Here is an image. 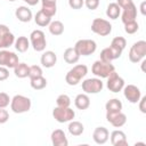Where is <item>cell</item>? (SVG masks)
Instances as JSON below:
<instances>
[{"mask_svg":"<svg viewBox=\"0 0 146 146\" xmlns=\"http://www.w3.org/2000/svg\"><path fill=\"white\" fill-rule=\"evenodd\" d=\"M106 120L115 128H121L127 122V115L124 113L117 112V113H106Z\"/></svg>","mask_w":146,"mask_h":146,"instance_id":"9a60e30c","label":"cell"},{"mask_svg":"<svg viewBox=\"0 0 146 146\" xmlns=\"http://www.w3.org/2000/svg\"><path fill=\"white\" fill-rule=\"evenodd\" d=\"M68 6L72 9H81L84 6V0H68Z\"/></svg>","mask_w":146,"mask_h":146,"instance_id":"74e56055","label":"cell"},{"mask_svg":"<svg viewBox=\"0 0 146 146\" xmlns=\"http://www.w3.org/2000/svg\"><path fill=\"white\" fill-rule=\"evenodd\" d=\"M30 84L34 90H42L47 87V79L43 75L30 79Z\"/></svg>","mask_w":146,"mask_h":146,"instance_id":"1f68e13d","label":"cell"},{"mask_svg":"<svg viewBox=\"0 0 146 146\" xmlns=\"http://www.w3.org/2000/svg\"><path fill=\"white\" fill-rule=\"evenodd\" d=\"M106 79H107L106 87H107V89H108L110 91H112V92H120V91H122L123 87L125 86L123 78H121L115 71L112 72Z\"/></svg>","mask_w":146,"mask_h":146,"instance_id":"8fae6325","label":"cell"},{"mask_svg":"<svg viewBox=\"0 0 146 146\" xmlns=\"http://www.w3.org/2000/svg\"><path fill=\"white\" fill-rule=\"evenodd\" d=\"M74 105L78 110H87L90 106V98L88 96V94H79L76 95V97L74 98Z\"/></svg>","mask_w":146,"mask_h":146,"instance_id":"603a6c76","label":"cell"},{"mask_svg":"<svg viewBox=\"0 0 146 146\" xmlns=\"http://www.w3.org/2000/svg\"><path fill=\"white\" fill-rule=\"evenodd\" d=\"M123 95L125 97V99L131 103V104H137L138 100L140 99L141 97V91L140 89L135 86V84H128V86H124L123 87Z\"/></svg>","mask_w":146,"mask_h":146,"instance_id":"4fadbf2b","label":"cell"},{"mask_svg":"<svg viewBox=\"0 0 146 146\" xmlns=\"http://www.w3.org/2000/svg\"><path fill=\"white\" fill-rule=\"evenodd\" d=\"M15 49L18 51V52H25L27 51V49L30 48L31 43H30V39H27L26 36L24 35H21L18 36L17 39H15Z\"/></svg>","mask_w":146,"mask_h":146,"instance_id":"d4e9b609","label":"cell"},{"mask_svg":"<svg viewBox=\"0 0 146 146\" xmlns=\"http://www.w3.org/2000/svg\"><path fill=\"white\" fill-rule=\"evenodd\" d=\"M9 120V113L5 108H0V124L6 123Z\"/></svg>","mask_w":146,"mask_h":146,"instance_id":"ab89813d","label":"cell"},{"mask_svg":"<svg viewBox=\"0 0 146 146\" xmlns=\"http://www.w3.org/2000/svg\"><path fill=\"white\" fill-rule=\"evenodd\" d=\"M30 43L35 51H39V52L43 51L47 46V40H46V35L43 31L41 30L32 31L30 34Z\"/></svg>","mask_w":146,"mask_h":146,"instance_id":"ba28073f","label":"cell"},{"mask_svg":"<svg viewBox=\"0 0 146 146\" xmlns=\"http://www.w3.org/2000/svg\"><path fill=\"white\" fill-rule=\"evenodd\" d=\"M15 42V36L10 32L9 27L5 24H0V49H7Z\"/></svg>","mask_w":146,"mask_h":146,"instance_id":"7c38bea8","label":"cell"},{"mask_svg":"<svg viewBox=\"0 0 146 146\" xmlns=\"http://www.w3.org/2000/svg\"><path fill=\"white\" fill-rule=\"evenodd\" d=\"M29 70H30V66L25 63H18L15 67H14V73L17 78L19 79H24V78H27L29 76Z\"/></svg>","mask_w":146,"mask_h":146,"instance_id":"4dcf8cb0","label":"cell"},{"mask_svg":"<svg viewBox=\"0 0 146 146\" xmlns=\"http://www.w3.org/2000/svg\"><path fill=\"white\" fill-rule=\"evenodd\" d=\"M121 55H122V51H120V50H117V49H115V48H113L112 46H110V47H106V48H104L102 51H100V60H103V62H107V63H112L113 60H115V59H117V58H120L121 57Z\"/></svg>","mask_w":146,"mask_h":146,"instance_id":"5bb4252c","label":"cell"},{"mask_svg":"<svg viewBox=\"0 0 146 146\" xmlns=\"http://www.w3.org/2000/svg\"><path fill=\"white\" fill-rule=\"evenodd\" d=\"M9 78V68L0 66V81H5Z\"/></svg>","mask_w":146,"mask_h":146,"instance_id":"60d3db41","label":"cell"},{"mask_svg":"<svg viewBox=\"0 0 146 146\" xmlns=\"http://www.w3.org/2000/svg\"><path fill=\"white\" fill-rule=\"evenodd\" d=\"M99 0H84V6L89 9V10H95L98 8L99 6Z\"/></svg>","mask_w":146,"mask_h":146,"instance_id":"f35d334b","label":"cell"},{"mask_svg":"<svg viewBox=\"0 0 146 146\" xmlns=\"http://www.w3.org/2000/svg\"><path fill=\"white\" fill-rule=\"evenodd\" d=\"M106 113H117L122 111V103L117 98H112L105 104Z\"/></svg>","mask_w":146,"mask_h":146,"instance_id":"484cf974","label":"cell"},{"mask_svg":"<svg viewBox=\"0 0 146 146\" xmlns=\"http://www.w3.org/2000/svg\"><path fill=\"white\" fill-rule=\"evenodd\" d=\"M116 3L119 5V7H120L121 9H123L124 7H127V6L131 5V3H133V0H116Z\"/></svg>","mask_w":146,"mask_h":146,"instance_id":"7bdbcfd3","label":"cell"},{"mask_svg":"<svg viewBox=\"0 0 146 146\" xmlns=\"http://www.w3.org/2000/svg\"><path fill=\"white\" fill-rule=\"evenodd\" d=\"M41 10L49 17H54L57 13L56 0H41Z\"/></svg>","mask_w":146,"mask_h":146,"instance_id":"7402d4cb","label":"cell"},{"mask_svg":"<svg viewBox=\"0 0 146 146\" xmlns=\"http://www.w3.org/2000/svg\"><path fill=\"white\" fill-rule=\"evenodd\" d=\"M15 16L22 23H29L33 18V15H32L31 9L29 7H26V6H19L15 10Z\"/></svg>","mask_w":146,"mask_h":146,"instance_id":"44dd1931","label":"cell"},{"mask_svg":"<svg viewBox=\"0 0 146 146\" xmlns=\"http://www.w3.org/2000/svg\"><path fill=\"white\" fill-rule=\"evenodd\" d=\"M34 22L38 26H41V27H44V26H48L51 22V17H49L48 15H46L42 10H39L35 16H34Z\"/></svg>","mask_w":146,"mask_h":146,"instance_id":"f1b7e54d","label":"cell"},{"mask_svg":"<svg viewBox=\"0 0 146 146\" xmlns=\"http://www.w3.org/2000/svg\"><path fill=\"white\" fill-rule=\"evenodd\" d=\"M146 56V41L144 40H139L137 42H135L128 54L129 60L131 63H139L140 60H143Z\"/></svg>","mask_w":146,"mask_h":146,"instance_id":"277c9868","label":"cell"},{"mask_svg":"<svg viewBox=\"0 0 146 146\" xmlns=\"http://www.w3.org/2000/svg\"><path fill=\"white\" fill-rule=\"evenodd\" d=\"M120 15H121V8L119 7V5L116 2L108 3V6L106 8V16L111 19H116V18H119Z\"/></svg>","mask_w":146,"mask_h":146,"instance_id":"83f0119b","label":"cell"},{"mask_svg":"<svg viewBox=\"0 0 146 146\" xmlns=\"http://www.w3.org/2000/svg\"><path fill=\"white\" fill-rule=\"evenodd\" d=\"M8 1H10V2H14V1H16V0H8Z\"/></svg>","mask_w":146,"mask_h":146,"instance_id":"bcb514c9","label":"cell"},{"mask_svg":"<svg viewBox=\"0 0 146 146\" xmlns=\"http://www.w3.org/2000/svg\"><path fill=\"white\" fill-rule=\"evenodd\" d=\"M40 62H41V64H42L43 67H46V68H51V67L55 66V64H56V62H57V55H56L52 50L43 51V54L41 55Z\"/></svg>","mask_w":146,"mask_h":146,"instance_id":"d6986e66","label":"cell"},{"mask_svg":"<svg viewBox=\"0 0 146 146\" xmlns=\"http://www.w3.org/2000/svg\"><path fill=\"white\" fill-rule=\"evenodd\" d=\"M145 6H146V2H145V1H143V2L140 3V13H141V15H146Z\"/></svg>","mask_w":146,"mask_h":146,"instance_id":"f6af8a7d","label":"cell"},{"mask_svg":"<svg viewBox=\"0 0 146 146\" xmlns=\"http://www.w3.org/2000/svg\"><path fill=\"white\" fill-rule=\"evenodd\" d=\"M138 29H139V25H138L137 21H132V22L124 24V31L128 34H135L138 31Z\"/></svg>","mask_w":146,"mask_h":146,"instance_id":"e575fe53","label":"cell"},{"mask_svg":"<svg viewBox=\"0 0 146 146\" xmlns=\"http://www.w3.org/2000/svg\"><path fill=\"white\" fill-rule=\"evenodd\" d=\"M11 98L6 92H0V108H6L8 105H10Z\"/></svg>","mask_w":146,"mask_h":146,"instance_id":"8d00e7d4","label":"cell"},{"mask_svg":"<svg viewBox=\"0 0 146 146\" xmlns=\"http://www.w3.org/2000/svg\"><path fill=\"white\" fill-rule=\"evenodd\" d=\"M40 75H42L41 66H39V65H31L30 70H29V78L32 79V78H36V76H40Z\"/></svg>","mask_w":146,"mask_h":146,"instance_id":"d590c367","label":"cell"},{"mask_svg":"<svg viewBox=\"0 0 146 146\" xmlns=\"http://www.w3.org/2000/svg\"><path fill=\"white\" fill-rule=\"evenodd\" d=\"M52 117L59 123H65L72 121L75 117V112L71 107L56 106L52 110Z\"/></svg>","mask_w":146,"mask_h":146,"instance_id":"8992f818","label":"cell"},{"mask_svg":"<svg viewBox=\"0 0 146 146\" xmlns=\"http://www.w3.org/2000/svg\"><path fill=\"white\" fill-rule=\"evenodd\" d=\"M111 46H112L113 48L120 50V51H123L124 48H125V46H127V40H125L123 36H115V38L112 40Z\"/></svg>","mask_w":146,"mask_h":146,"instance_id":"d6a6232c","label":"cell"},{"mask_svg":"<svg viewBox=\"0 0 146 146\" xmlns=\"http://www.w3.org/2000/svg\"><path fill=\"white\" fill-rule=\"evenodd\" d=\"M136 18H137V7H136L135 3H131V5H129V6H127L122 9L121 21H122L123 24L136 21Z\"/></svg>","mask_w":146,"mask_h":146,"instance_id":"2e32d148","label":"cell"},{"mask_svg":"<svg viewBox=\"0 0 146 146\" xmlns=\"http://www.w3.org/2000/svg\"><path fill=\"white\" fill-rule=\"evenodd\" d=\"M91 31L100 36H107L112 32V24L104 18H95L91 23Z\"/></svg>","mask_w":146,"mask_h":146,"instance_id":"52a82bcc","label":"cell"},{"mask_svg":"<svg viewBox=\"0 0 146 146\" xmlns=\"http://www.w3.org/2000/svg\"><path fill=\"white\" fill-rule=\"evenodd\" d=\"M74 49L80 56H90L96 51L97 43L91 39H80L75 42Z\"/></svg>","mask_w":146,"mask_h":146,"instance_id":"5b68a950","label":"cell"},{"mask_svg":"<svg viewBox=\"0 0 146 146\" xmlns=\"http://www.w3.org/2000/svg\"><path fill=\"white\" fill-rule=\"evenodd\" d=\"M25 3H27L29 6H35V5H38L39 3V1L40 0H23Z\"/></svg>","mask_w":146,"mask_h":146,"instance_id":"ee69618b","label":"cell"},{"mask_svg":"<svg viewBox=\"0 0 146 146\" xmlns=\"http://www.w3.org/2000/svg\"><path fill=\"white\" fill-rule=\"evenodd\" d=\"M19 63L18 56L14 51H9L7 49L0 50V66H5L7 68H14Z\"/></svg>","mask_w":146,"mask_h":146,"instance_id":"30bf717a","label":"cell"},{"mask_svg":"<svg viewBox=\"0 0 146 146\" xmlns=\"http://www.w3.org/2000/svg\"><path fill=\"white\" fill-rule=\"evenodd\" d=\"M49 32L50 34L57 36V35H62L64 33V24L60 21H51L50 24L48 25Z\"/></svg>","mask_w":146,"mask_h":146,"instance_id":"f546056e","label":"cell"},{"mask_svg":"<svg viewBox=\"0 0 146 146\" xmlns=\"http://www.w3.org/2000/svg\"><path fill=\"white\" fill-rule=\"evenodd\" d=\"M110 138V132L105 127H97L92 132V139L98 145H104Z\"/></svg>","mask_w":146,"mask_h":146,"instance_id":"e0dca14e","label":"cell"},{"mask_svg":"<svg viewBox=\"0 0 146 146\" xmlns=\"http://www.w3.org/2000/svg\"><path fill=\"white\" fill-rule=\"evenodd\" d=\"M111 144L113 146H127L128 145V140H127V136L122 130H114L111 132Z\"/></svg>","mask_w":146,"mask_h":146,"instance_id":"ffe728a7","label":"cell"},{"mask_svg":"<svg viewBox=\"0 0 146 146\" xmlns=\"http://www.w3.org/2000/svg\"><path fill=\"white\" fill-rule=\"evenodd\" d=\"M67 129H68V132H70L72 136H75V137L81 136V135L83 133V131H84V127H83V124H82L81 122H79V121H74V120L70 121Z\"/></svg>","mask_w":146,"mask_h":146,"instance_id":"4316f807","label":"cell"},{"mask_svg":"<svg viewBox=\"0 0 146 146\" xmlns=\"http://www.w3.org/2000/svg\"><path fill=\"white\" fill-rule=\"evenodd\" d=\"M63 58L67 64H76L80 59V55L74 49V47H71V48L65 49V51L63 54Z\"/></svg>","mask_w":146,"mask_h":146,"instance_id":"cb8c5ba5","label":"cell"},{"mask_svg":"<svg viewBox=\"0 0 146 146\" xmlns=\"http://www.w3.org/2000/svg\"><path fill=\"white\" fill-rule=\"evenodd\" d=\"M138 105H139V110L141 113H146V96L140 97V99L138 100Z\"/></svg>","mask_w":146,"mask_h":146,"instance_id":"b9f144b4","label":"cell"},{"mask_svg":"<svg viewBox=\"0 0 146 146\" xmlns=\"http://www.w3.org/2000/svg\"><path fill=\"white\" fill-rule=\"evenodd\" d=\"M104 83L99 78H89L82 81V90L84 94H98L103 90Z\"/></svg>","mask_w":146,"mask_h":146,"instance_id":"9c48e42d","label":"cell"},{"mask_svg":"<svg viewBox=\"0 0 146 146\" xmlns=\"http://www.w3.org/2000/svg\"><path fill=\"white\" fill-rule=\"evenodd\" d=\"M114 71H115V67L112 63L103 62L100 59L96 60L91 66V72L94 73L95 76H97L99 79H106Z\"/></svg>","mask_w":146,"mask_h":146,"instance_id":"3957f363","label":"cell"},{"mask_svg":"<svg viewBox=\"0 0 146 146\" xmlns=\"http://www.w3.org/2000/svg\"><path fill=\"white\" fill-rule=\"evenodd\" d=\"M88 73V67L84 64H78L73 66L65 75V82L68 86H76L79 82L87 75Z\"/></svg>","mask_w":146,"mask_h":146,"instance_id":"6da1fadb","label":"cell"},{"mask_svg":"<svg viewBox=\"0 0 146 146\" xmlns=\"http://www.w3.org/2000/svg\"><path fill=\"white\" fill-rule=\"evenodd\" d=\"M56 104H57V106H60V107H70V105H71V98L67 95L62 94V95H59L56 98Z\"/></svg>","mask_w":146,"mask_h":146,"instance_id":"836d02e7","label":"cell"},{"mask_svg":"<svg viewBox=\"0 0 146 146\" xmlns=\"http://www.w3.org/2000/svg\"><path fill=\"white\" fill-rule=\"evenodd\" d=\"M50 139H51V143L54 146H67L68 145V140L66 138V135L62 129L54 130L51 132Z\"/></svg>","mask_w":146,"mask_h":146,"instance_id":"ac0fdd59","label":"cell"},{"mask_svg":"<svg viewBox=\"0 0 146 146\" xmlns=\"http://www.w3.org/2000/svg\"><path fill=\"white\" fill-rule=\"evenodd\" d=\"M31 99L23 95H15L10 100V110L16 114L26 113L31 110Z\"/></svg>","mask_w":146,"mask_h":146,"instance_id":"7a4b0ae2","label":"cell"}]
</instances>
